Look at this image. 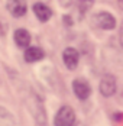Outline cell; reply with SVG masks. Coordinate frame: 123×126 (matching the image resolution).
<instances>
[{"mask_svg": "<svg viewBox=\"0 0 123 126\" xmlns=\"http://www.w3.org/2000/svg\"><path fill=\"white\" fill-rule=\"evenodd\" d=\"M25 104L29 110V113L32 114L33 120L36 122L39 126H46V112H45V106L44 101L41 100V97L36 93L29 91V94L25 99Z\"/></svg>", "mask_w": 123, "mask_h": 126, "instance_id": "cell-1", "label": "cell"}, {"mask_svg": "<svg viewBox=\"0 0 123 126\" xmlns=\"http://www.w3.org/2000/svg\"><path fill=\"white\" fill-rule=\"evenodd\" d=\"M77 122L75 119V112L70 106H62L55 114V126H73Z\"/></svg>", "mask_w": 123, "mask_h": 126, "instance_id": "cell-2", "label": "cell"}, {"mask_svg": "<svg viewBox=\"0 0 123 126\" xmlns=\"http://www.w3.org/2000/svg\"><path fill=\"white\" fill-rule=\"evenodd\" d=\"M93 22H94L96 26H98L100 29H104V31H111V29L116 28V19L109 12L96 13L94 17H93Z\"/></svg>", "mask_w": 123, "mask_h": 126, "instance_id": "cell-3", "label": "cell"}, {"mask_svg": "<svg viewBox=\"0 0 123 126\" xmlns=\"http://www.w3.org/2000/svg\"><path fill=\"white\" fill-rule=\"evenodd\" d=\"M116 88H117V83H116L114 76L106 74V76L100 80V93H101V96L111 97L116 93Z\"/></svg>", "mask_w": 123, "mask_h": 126, "instance_id": "cell-4", "label": "cell"}, {"mask_svg": "<svg viewBox=\"0 0 123 126\" xmlns=\"http://www.w3.org/2000/svg\"><path fill=\"white\" fill-rule=\"evenodd\" d=\"M73 91L80 100H87L91 94V87L84 78H75L73 81Z\"/></svg>", "mask_w": 123, "mask_h": 126, "instance_id": "cell-5", "label": "cell"}, {"mask_svg": "<svg viewBox=\"0 0 123 126\" xmlns=\"http://www.w3.org/2000/svg\"><path fill=\"white\" fill-rule=\"evenodd\" d=\"M78 60H80V54L78 51L73 48V47H68L65 48L62 52V61L65 64V67L68 70H75L77 65H78Z\"/></svg>", "mask_w": 123, "mask_h": 126, "instance_id": "cell-6", "label": "cell"}, {"mask_svg": "<svg viewBox=\"0 0 123 126\" xmlns=\"http://www.w3.org/2000/svg\"><path fill=\"white\" fill-rule=\"evenodd\" d=\"M6 7H7L9 13L12 16H15V17H22V16H25V13L28 10V6H26V1L25 0H7Z\"/></svg>", "mask_w": 123, "mask_h": 126, "instance_id": "cell-7", "label": "cell"}, {"mask_svg": "<svg viewBox=\"0 0 123 126\" xmlns=\"http://www.w3.org/2000/svg\"><path fill=\"white\" fill-rule=\"evenodd\" d=\"M44 57H45V52L39 47H26L23 52V58L26 63H36L44 60Z\"/></svg>", "mask_w": 123, "mask_h": 126, "instance_id": "cell-8", "label": "cell"}, {"mask_svg": "<svg viewBox=\"0 0 123 126\" xmlns=\"http://www.w3.org/2000/svg\"><path fill=\"white\" fill-rule=\"evenodd\" d=\"M33 13H35V16H36L41 22H46V20L51 19V16H52V10L49 9L44 1H36L33 4Z\"/></svg>", "mask_w": 123, "mask_h": 126, "instance_id": "cell-9", "label": "cell"}, {"mask_svg": "<svg viewBox=\"0 0 123 126\" xmlns=\"http://www.w3.org/2000/svg\"><path fill=\"white\" fill-rule=\"evenodd\" d=\"M13 39H15L16 45L20 47V48H26V47H29L31 41H32L31 33H29L26 29H16V31H15V35H13Z\"/></svg>", "mask_w": 123, "mask_h": 126, "instance_id": "cell-10", "label": "cell"}, {"mask_svg": "<svg viewBox=\"0 0 123 126\" xmlns=\"http://www.w3.org/2000/svg\"><path fill=\"white\" fill-rule=\"evenodd\" d=\"M16 119L13 113H10L6 107L0 106V126H15Z\"/></svg>", "mask_w": 123, "mask_h": 126, "instance_id": "cell-11", "label": "cell"}, {"mask_svg": "<svg viewBox=\"0 0 123 126\" xmlns=\"http://www.w3.org/2000/svg\"><path fill=\"white\" fill-rule=\"evenodd\" d=\"M75 1L78 3V9H80L81 13H84L86 10H88L91 7V4L94 3V0H75Z\"/></svg>", "mask_w": 123, "mask_h": 126, "instance_id": "cell-12", "label": "cell"}, {"mask_svg": "<svg viewBox=\"0 0 123 126\" xmlns=\"http://www.w3.org/2000/svg\"><path fill=\"white\" fill-rule=\"evenodd\" d=\"M75 0H61V4L64 7H68V6H73V3Z\"/></svg>", "mask_w": 123, "mask_h": 126, "instance_id": "cell-13", "label": "cell"}, {"mask_svg": "<svg viewBox=\"0 0 123 126\" xmlns=\"http://www.w3.org/2000/svg\"><path fill=\"white\" fill-rule=\"evenodd\" d=\"M4 33H6V28H4V25H3V23H1V22H0V35H1V36H3V35H4Z\"/></svg>", "mask_w": 123, "mask_h": 126, "instance_id": "cell-14", "label": "cell"}, {"mask_svg": "<svg viewBox=\"0 0 123 126\" xmlns=\"http://www.w3.org/2000/svg\"><path fill=\"white\" fill-rule=\"evenodd\" d=\"M120 42H122V47H123V23H122V28H120Z\"/></svg>", "mask_w": 123, "mask_h": 126, "instance_id": "cell-15", "label": "cell"}, {"mask_svg": "<svg viewBox=\"0 0 123 126\" xmlns=\"http://www.w3.org/2000/svg\"><path fill=\"white\" fill-rule=\"evenodd\" d=\"M117 3H119V7L123 10V0H117Z\"/></svg>", "mask_w": 123, "mask_h": 126, "instance_id": "cell-16", "label": "cell"}, {"mask_svg": "<svg viewBox=\"0 0 123 126\" xmlns=\"http://www.w3.org/2000/svg\"><path fill=\"white\" fill-rule=\"evenodd\" d=\"M73 126H84V125H83V123H78V122H75Z\"/></svg>", "mask_w": 123, "mask_h": 126, "instance_id": "cell-17", "label": "cell"}, {"mask_svg": "<svg viewBox=\"0 0 123 126\" xmlns=\"http://www.w3.org/2000/svg\"><path fill=\"white\" fill-rule=\"evenodd\" d=\"M42 1H49V0H42Z\"/></svg>", "mask_w": 123, "mask_h": 126, "instance_id": "cell-18", "label": "cell"}]
</instances>
